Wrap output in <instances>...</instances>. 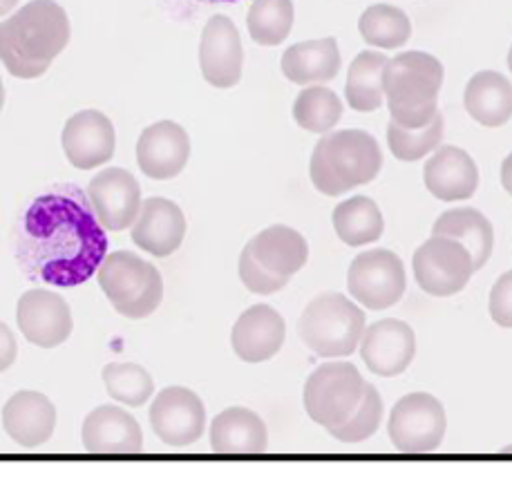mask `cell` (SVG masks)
Segmentation results:
<instances>
[{
    "instance_id": "cell-30",
    "label": "cell",
    "mask_w": 512,
    "mask_h": 485,
    "mask_svg": "<svg viewBox=\"0 0 512 485\" xmlns=\"http://www.w3.org/2000/svg\"><path fill=\"white\" fill-rule=\"evenodd\" d=\"M358 30L365 43L381 50H396L410 41L412 23L403 9L394 5H372L360 16Z\"/></svg>"
},
{
    "instance_id": "cell-9",
    "label": "cell",
    "mask_w": 512,
    "mask_h": 485,
    "mask_svg": "<svg viewBox=\"0 0 512 485\" xmlns=\"http://www.w3.org/2000/svg\"><path fill=\"white\" fill-rule=\"evenodd\" d=\"M347 289L360 307L369 311L390 309L407 289L405 266L390 249L365 251L349 266Z\"/></svg>"
},
{
    "instance_id": "cell-36",
    "label": "cell",
    "mask_w": 512,
    "mask_h": 485,
    "mask_svg": "<svg viewBox=\"0 0 512 485\" xmlns=\"http://www.w3.org/2000/svg\"><path fill=\"white\" fill-rule=\"evenodd\" d=\"M488 309L490 318L495 320V325L512 329V271L504 273L495 282V287L490 291Z\"/></svg>"
},
{
    "instance_id": "cell-34",
    "label": "cell",
    "mask_w": 512,
    "mask_h": 485,
    "mask_svg": "<svg viewBox=\"0 0 512 485\" xmlns=\"http://www.w3.org/2000/svg\"><path fill=\"white\" fill-rule=\"evenodd\" d=\"M443 139V117H436L423 128H403L396 121L387 126V144L392 155L401 161H419L432 152Z\"/></svg>"
},
{
    "instance_id": "cell-12",
    "label": "cell",
    "mask_w": 512,
    "mask_h": 485,
    "mask_svg": "<svg viewBox=\"0 0 512 485\" xmlns=\"http://www.w3.org/2000/svg\"><path fill=\"white\" fill-rule=\"evenodd\" d=\"M150 427L170 448H186L206 432V407L193 389L166 387L150 405Z\"/></svg>"
},
{
    "instance_id": "cell-26",
    "label": "cell",
    "mask_w": 512,
    "mask_h": 485,
    "mask_svg": "<svg viewBox=\"0 0 512 485\" xmlns=\"http://www.w3.org/2000/svg\"><path fill=\"white\" fill-rule=\"evenodd\" d=\"M463 103L470 117L481 126H504L512 117V83L504 74L483 70L468 81Z\"/></svg>"
},
{
    "instance_id": "cell-13",
    "label": "cell",
    "mask_w": 512,
    "mask_h": 485,
    "mask_svg": "<svg viewBox=\"0 0 512 485\" xmlns=\"http://www.w3.org/2000/svg\"><path fill=\"white\" fill-rule=\"evenodd\" d=\"M16 325L27 342L41 349L61 347L72 336V311L59 293L30 289L16 304Z\"/></svg>"
},
{
    "instance_id": "cell-35",
    "label": "cell",
    "mask_w": 512,
    "mask_h": 485,
    "mask_svg": "<svg viewBox=\"0 0 512 485\" xmlns=\"http://www.w3.org/2000/svg\"><path fill=\"white\" fill-rule=\"evenodd\" d=\"M381 421H383V398L374 385L367 383L365 396L363 401H360L354 416L349 418L347 423L329 430V434L340 443H360V441H367L369 436H374L378 432Z\"/></svg>"
},
{
    "instance_id": "cell-25",
    "label": "cell",
    "mask_w": 512,
    "mask_h": 485,
    "mask_svg": "<svg viewBox=\"0 0 512 485\" xmlns=\"http://www.w3.org/2000/svg\"><path fill=\"white\" fill-rule=\"evenodd\" d=\"M340 72V50L336 38H316L291 45L282 54V74L291 83L311 85L334 81Z\"/></svg>"
},
{
    "instance_id": "cell-33",
    "label": "cell",
    "mask_w": 512,
    "mask_h": 485,
    "mask_svg": "<svg viewBox=\"0 0 512 485\" xmlns=\"http://www.w3.org/2000/svg\"><path fill=\"white\" fill-rule=\"evenodd\" d=\"M103 385L115 401L128 407L146 405L155 394V380L137 363H110L103 367Z\"/></svg>"
},
{
    "instance_id": "cell-38",
    "label": "cell",
    "mask_w": 512,
    "mask_h": 485,
    "mask_svg": "<svg viewBox=\"0 0 512 485\" xmlns=\"http://www.w3.org/2000/svg\"><path fill=\"white\" fill-rule=\"evenodd\" d=\"M501 184H504L506 193L512 197V152L504 159V164H501Z\"/></svg>"
},
{
    "instance_id": "cell-42",
    "label": "cell",
    "mask_w": 512,
    "mask_h": 485,
    "mask_svg": "<svg viewBox=\"0 0 512 485\" xmlns=\"http://www.w3.org/2000/svg\"><path fill=\"white\" fill-rule=\"evenodd\" d=\"M508 68L512 72V45H510V50H508Z\"/></svg>"
},
{
    "instance_id": "cell-20",
    "label": "cell",
    "mask_w": 512,
    "mask_h": 485,
    "mask_svg": "<svg viewBox=\"0 0 512 485\" xmlns=\"http://www.w3.org/2000/svg\"><path fill=\"white\" fill-rule=\"evenodd\" d=\"M186 237V217L166 197H148L132 224V242L155 258H168Z\"/></svg>"
},
{
    "instance_id": "cell-7",
    "label": "cell",
    "mask_w": 512,
    "mask_h": 485,
    "mask_svg": "<svg viewBox=\"0 0 512 485\" xmlns=\"http://www.w3.org/2000/svg\"><path fill=\"white\" fill-rule=\"evenodd\" d=\"M97 282L117 313L130 320H144L164 300V280L155 264L137 253L115 251L103 258Z\"/></svg>"
},
{
    "instance_id": "cell-39",
    "label": "cell",
    "mask_w": 512,
    "mask_h": 485,
    "mask_svg": "<svg viewBox=\"0 0 512 485\" xmlns=\"http://www.w3.org/2000/svg\"><path fill=\"white\" fill-rule=\"evenodd\" d=\"M18 5V0H0V16H7Z\"/></svg>"
},
{
    "instance_id": "cell-16",
    "label": "cell",
    "mask_w": 512,
    "mask_h": 485,
    "mask_svg": "<svg viewBox=\"0 0 512 485\" xmlns=\"http://www.w3.org/2000/svg\"><path fill=\"white\" fill-rule=\"evenodd\" d=\"M92 211L106 231H123L141 211V188L123 168H106L88 186Z\"/></svg>"
},
{
    "instance_id": "cell-17",
    "label": "cell",
    "mask_w": 512,
    "mask_h": 485,
    "mask_svg": "<svg viewBox=\"0 0 512 485\" xmlns=\"http://www.w3.org/2000/svg\"><path fill=\"white\" fill-rule=\"evenodd\" d=\"M61 144L74 168L92 170L115 157V126L101 110H81L65 123Z\"/></svg>"
},
{
    "instance_id": "cell-5",
    "label": "cell",
    "mask_w": 512,
    "mask_h": 485,
    "mask_svg": "<svg viewBox=\"0 0 512 485\" xmlns=\"http://www.w3.org/2000/svg\"><path fill=\"white\" fill-rule=\"evenodd\" d=\"M309 258V244L296 228L273 224L246 242L240 255V280L251 293L271 296L287 287Z\"/></svg>"
},
{
    "instance_id": "cell-18",
    "label": "cell",
    "mask_w": 512,
    "mask_h": 485,
    "mask_svg": "<svg viewBox=\"0 0 512 485\" xmlns=\"http://www.w3.org/2000/svg\"><path fill=\"white\" fill-rule=\"evenodd\" d=\"M191 157L188 132L175 121H157L148 126L137 141V164L141 173L157 182L175 179Z\"/></svg>"
},
{
    "instance_id": "cell-14",
    "label": "cell",
    "mask_w": 512,
    "mask_h": 485,
    "mask_svg": "<svg viewBox=\"0 0 512 485\" xmlns=\"http://www.w3.org/2000/svg\"><path fill=\"white\" fill-rule=\"evenodd\" d=\"M242 38L229 16L217 14L206 23L199 41V68L213 88L229 90L242 79Z\"/></svg>"
},
{
    "instance_id": "cell-6",
    "label": "cell",
    "mask_w": 512,
    "mask_h": 485,
    "mask_svg": "<svg viewBox=\"0 0 512 485\" xmlns=\"http://www.w3.org/2000/svg\"><path fill=\"white\" fill-rule=\"evenodd\" d=\"M365 311L343 293H322L298 322L302 342L320 358L352 356L365 334Z\"/></svg>"
},
{
    "instance_id": "cell-23",
    "label": "cell",
    "mask_w": 512,
    "mask_h": 485,
    "mask_svg": "<svg viewBox=\"0 0 512 485\" xmlns=\"http://www.w3.org/2000/svg\"><path fill=\"white\" fill-rule=\"evenodd\" d=\"M425 186L441 202L470 199L479 188V170L466 150L441 146L423 170Z\"/></svg>"
},
{
    "instance_id": "cell-21",
    "label": "cell",
    "mask_w": 512,
    "mask_h": 485,
    "mask_svg": "<svg viewBox=\"0 0 512 485\" xmlns=\"http://www.w3.org/2000/svg\"><path fill=\"white\" fill-rule=\"evenodd\" d=\"M81 439L94 454H137L144 448L137 418L117 405H101L85 416Z\"/></svg>"
},
{
    "instance_id": "cell-41",
    "label": "cell",
    "mask_w": 512,
    "mask_h": 485,
    "mask_svg": "<svg viewBox=\"0 0 512 485\" xmlns=\"http://www.w3.org/2000/svg\"><path fill=\"white\" fill-rule=\"evenodd\" d=\"M204 3H235V0H204Z\"/></svg>"
},
{
    "instance_id": "cell-11",
    "label": "cell",
    "mask_w": 512,
    "mask_h": 485,
    "mask_svg": "<svg viewBox=\"0 0 512 485\" xmlns=\"http://www.w3.org/2000/svg\"><path fill=\"white\" fill-rule=\"evenodd\" d=\"M445 427L448 421L441 401L432 394L414 392L394 405L387 432L398 452L428 454L443 443Z\"/></svg>"
},
{
    "instance_id": "cell-10",
    "label": "cell",
    "mask_w": 512,
    "mask_h": 485,
    "mask_svg": "<svg viewBox=\"0 0 512 485\" xmlns=\"http://www.w3.org/2000/svg\"><path fill=\"white\" fill-rule=\"evenodd\" d=\"M414 275L419 287L436 298H448L466 289L474 273L470 251L452 237L432 235L414 253Z\"/></svg>"
},
{
    "instance_id": "cell-40",
    "label": "cell",
    "mask_w": 512,
    "mask_h": 485,
    "mask_svg": "<svg viewBox=\"0 0 512 485\" xmlns=\"http://www.w3.org/2000/svg\"><path fill=\"white\" fill-rule=\"evenodd\" d=\"M5 106V88H3V81H0V110Z\"/></svg>"
},
{
    "instance_id": "cell-15",
    "label": "cell",
    "mask_w": 512,
    "mask_h": 485,
    "mask_svg": "<svg viewBox=\"0 0 512 485\" xmlns=\"http://www.w3.org/2000/svg\"><path fill=\"white\" fill-rule=\"evenodd\" d=\"M416 354V336L403 320L385 318L369 325L360 340V358L369 372L383 378L403 374Z\"/></svg>"
},
{
    "instance_id": "cell-19",
    "label": "cell",
    "mask_w": 512,
    "mask_h": 485,
    "mask_svg": "<svg viewBox=\"0 0 512 485\" xmlns=\"http://www.w3.org/2000/svg\"><path fill=\"white\" fill-rule=\"evenodd\" d=\"M287 338V325L269 304H253L246 309L231 331V347L244 363H267L278 354Z\"/></svg>"
},
{
    "instance_id": "cell-8",
    "label": "cell",
    "mask_w": 512,
    "mask_h": 485,
    "mask_svg": "<svg viewBox=\"0 0 512 485\" xmlns=\"http://www.w3.org/2000/svg\"><path fill=\"white\" fill-rule=\"evenodd\" d=\"M365 387V378L360 376L356 365L334 360L320 365L307 378L302 403L311 421L329 432L354 416L365 396Z\"/></svg>"
},
{
    "instance_id": "cell-37",
    "label": "cell",
    "mask_w": 512,
    "mask_h": 485,
    "mask_svg": "<svg viewBox=\"0 0 512 485\" xmlns=\"http://www.w3.org/2000/svg\"><path fill=\"white\" fill-rule=\"evenodd\" d=\"M16 356H18V345L12 329H9L5 322H0V374L7 372V369L14 365Z\"/></svg>"
},
{
    "instance_id": "cell-22",
    "label": "cell",
    "mask_w": 512,
    "mask_h": 485,
    "mask_svg": "<svg viewBox=\"0 0 512 485\" xmlns=\"http://www.w3.org/2000/svg\"><path fill=\"white\" fill-rule=\"evenodd\" d=\"M3 427L9 439L21 448H39L52 439L56 430V407L45 394L23 389L5 403Z\"/></svg>"
},
{
    "instance_id": "cell-3",
    "label": "cell",
    "mask_w": 512,
    "mask_h": 485,
    "mask_svg": "<svg viewBox=\"0 0 512 485\" xmlns=\"http://www.w3.org/2000/svg\"><path fill=\"white\" fill-rule=\"evenodd\" d=\"M383 152L365 130H336L322 135L309 164L311 182L327 197H340L369 184L381 173Z\"/></svg>"
},
{
    "instance_id": "cell-24",
    "label": "cell",
    "mask_w": 512,
    "mask_h": 485,
    "mask_svg": "<svg viewBox=\"0 0 512 485\" xmlns=\"http://www.w3.org/2000/svg\"><path fill=\"white\" fill-rule=\"evenodd\" d=\"M269 432L249 407H229L213 418L211 448L217 454H260L267 450Z\"/></svg>"
},
{
    "instance_id": "cell-2",
    "label": "cell",
    "mask_w": 512,
    "mask_h": 485,
    "mask_svg": "<svg viewBox=\"0 0 512 485\" xmlns=\"http://www.w3.org/2000/svg\"><path fill=\"white\" fill-rule=\"evenodd\" d=\"M70 21L56 0H32L0 23V61L16 79H39L70 43Z\"/></svg>"
},
{
    "instance_id": "cell-31",
    "label": "cell",
    "mask_w": 512,
    "mask_h": 485,
    "mask_svg": "<svg viewBox=\"0 0 512 485\" xmlns=\"http://www.w3.org/2000/svg\"><path fill=\"white\" fill-rule=\"evenodd\" d=\"M340 117H343V101L325 85L305 88L293 103V119L298 126L307 132H316V135H327L334 130Z\"/></svg>"
},
{
    "instance_id": "cell-29",
    "label": "cell",
    "mask_w": 512,
    "mask_h": 485,
    "mask_svg": "<svg viewBox=\"0 0 512 485\" xmlns=\"http://www.w3.org/2000/svg\"><path fill=\"white\" fill-rule=\"evenodd\" d=\"M336 235L347 246H365L381 240L385 231V222L381 208L365 195L340 202L334 211Z\"/></svg>"
},
{
    "instance_id": "cell-28",
    "label": "cell",
    "mask_w": 512,
    "mask_h": 485,
    "mask_svg": "<svg viewBox=\"0 0 512 485\" xmlns=\"http://www.w3.org/2000/svg\"><path fill=\"white\" fill-rule=\"evenodd\" d=\"M387 56L381 52H360L349 65L345 97L356 112H374L383 106V76L387 68Z\"/></svg>"
},
{
    "instance_id": "cell-32",
    "label": "cell",
    "mask_w": 512,
    "mask_h": 485,
    "mask_svg": "<svg viewBox=\"0 0 512 485\" xmlns=\"http://www.w3.org/2000/svg\"><path fill=\"white\" fill-rule=\"evenodd\" d=\"M246 27L258 45H280L291 34L293 3L291 0H253L246 14Z\"/></svg>"
},
{
    "instance_id": "cell-1",
    "label": "cell",
    "mask_w": 512,
    "mask_h": 485,
    "mask_svg": "<svg viewBox=\"0 0 512 485\" xmlns=\"http://www.w3.org/2000/svg\"><path fill=\"white\" fill-rule=\"evenodd\" d=\"M16 255L27 271L54 287L90 280L108 255V235L88 193L61 184L36 197L18 226Z\"/></svg>"
},
{
    "instance_id": "cell-4",
    "label": "cell",
    "mask_w": 512,
    "mask_h": 485,
    "mask_svg": "<svg viewBox=\"0 0 512 485\" xmlns=\"http://www.w3.org/2000/svg\"><path fill=\"white\" fill-rule=\"evenodd\" d=\"M443 65L428 52H403L390 59L383 90L392 121L403 128H423L439 114Z\"/></svg>"
},
{
    "instance_id": "cell-27",
    "label": "cell",
    "mask_w": 512,
    "mask_h": 485,
    "mask_svg": "<svg viewBox=\"0 0 512 485\" xmlns=\"http://www.w3.org/2000/svg\"><path fill=\"white\" fill-rule=\"evenodd\" d=\"M432 235L452 237L461 242L472 255L474 271H479L490 260L492 246H495V231L488 217L477 208H454L443 213L432 226Z\"/></svg>"
}]
</instances>
